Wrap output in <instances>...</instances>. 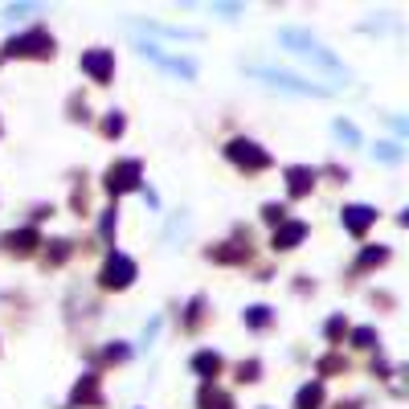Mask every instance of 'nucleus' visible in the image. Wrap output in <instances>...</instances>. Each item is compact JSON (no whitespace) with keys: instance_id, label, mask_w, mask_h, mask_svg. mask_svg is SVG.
<instances>
[{"instance_id":"f257e3e1","label":"nucleus","mask_w":409,"mask_h":409,"mask_svg":"<svg viewBox=\"0 0 409 409\" xmlns=\"http://www.w3.org/2000/svg\"><path fill=\"white\" fill-rule=\"evenodd\" d=\"M282 46H294L299 58H311V62H319L324 70H331V74H340V70H344V65L336 62L319 41H315V37H307V33H299V29H282ZM344 74H348V70H344Z\"/></svg>"},{"instance_id":"f03ea898","label":"nucleus","mask_w":409,"mask_h":409,"mask_svg":"<svg viewBox=\"0 0 409 409\" xmlns=\"http://www.w3.org/2000/svg\"><path fill=\"white\" fill-rule=\"evenodd\" d=\"M131 278H135V266H131V258H123V254H115V258L107 262V270H102V282H107V287H127Z\"/></svg>"},{"instance_id":"7ed1b4c3","label":"nucleus","mask_w":409,"mask_h":409,"mask_svg":"<svg viewBox=\"0 0 409 409\" xmlns=\"http://www.w3.org/2000/svg\"><path fill=\"white\" fill-rule=\"evenodd\" d=\"M254 74L266 82H275V86H282V90H294V95H324L319 86H311V82H303V78H291V74H275V70H254Z\"/></svg>"},{"instance_id":"20e7f679","label":"nucleus","mask_w":409,"mask_h":409,"mask_svg":"<svg viewBox=\"0 0 409 409\" xmlns=\"http://www.w3.org/2000/svg\"><path fill=\"white\" fill-rule=\"evenodd\" d=\"M229 156H233L238 164H250V168H266V164H270V156L258 152V144H245V139L229 144Z\"/></svg>"},{"instance_id":"39448f33","label":"nucleus","mask_w":409,"mask_h":409,"mask_svg":"<svg viewBox=\"0 0 409 409\" xmlns=\"http://www.w3.org/2000/svg\"><path fill=\"white\" fill-rule=\"evenodd\" d=\"M144 49V58H152V62H160L164 70H172V74H184V78H193L196 74V65L193 62H180V58H168V53H160L156 46H139Z\"/></svg>"},{"instance_id":"423d86ee","label":"nucleus","mask_w":409,"mask_h":409,"mask_svg":"<svg viewBox=\"0 0 409 409\" xmlns=\"http://www.w3.org/2000/svg\"><path fill=\"white\" fill-rule=\"evenodd\" d=\"M82 70H86V74H95L98 82H107V78H111V53H107V49L86 53V58H82Z\"/></svg>"},{"instance_id":"0eeeda50","label":"nucleus","mask_w":409,"mask_h":409,"mask_svg":"<svg viewBox=\"0 0 409 409\" xmlns=\"http://www.w3.org/2000/svg\"><path fill=\"white\" fill-rule=\"evenodd\" d=\"M135 176H139V164L135 160H127V164H119V168H111V193H119V188H131L135 184Z\"/></svg>"},{"instance_id":"6e6552de","label":"nucleus","mask_w":409,"mask_h":409,"mask_svg":"<svg viewBox=\"0 0 409 409\" xmlns=\"http://www.w3.org/2000/svg\"><path fill=\"white\" fill-rule=\"evenodd\" d=\"M368 221H373V209H368V205H348V209H344V225L352 229V233H364Z\"/></svg>"},{"instance_id":"1a4fd4ad","label":"nucleus","mask_w":409,"mask_h":409,"mask_svg":"<svg viewBox=\"0 0 409 409\" xmlns=\"http://www.w3.org/2000/svg\"><path fill=\"white\" fill-rule=\"evenodd\" d=\"M33 46L49 49L53 41H49L46 33H33V37H21V41H9V53H33Z\"/></svg>"},{"instance_id":"9d476101","label":"nucleus","mask_w":409,"mask_h":409,"mask_svg":"<svg viewBox=\"0 0 409 409\" xmlns=\"http://www.w3.org/2000/svg\"><path fill=\"white\" fill-rule=\"evenodd\" d=\"M303 233H307V229H303V225H287V229H282V233H275V245H278V250H291V245L299 242Z\"/></svg>"},{"instance_id":"9b49d317","label":"nucleus","mask_w":409,"mask_h":409,"mask_svg":"<svg viewBox=\"0 0 409 409\" xmlns=\"http://www.w3.org/2000/svg\"><path fill=\"white\" fill-rule=\"evenodd\" d=\"M287 176H291V193H307V184L315 180V176L307 172V168H291Z\"/></svg>"},{"instance_id":"f8f14e48","label":"nucleus","mask_w":409,"mask_h":409,"mask_svg":"<svg viewBox=\"0 0 409 409\" xmlns=\"http://www.w3.org/2000/svg\"><path fill=\"white\" fill-rule=\"evenodd\" d=\"M193 368H196V373H205V376H213L217 368H221V360L213 356V352H201V356L193 360Z\"/></svg>"},{"instance_id":"ddd939ff","label":"nucleus","mask_w":409,"mask_h":409,"mask_svg":"<svg viewBox=\"0 0 409 409\" xmlns=\"http://www.w3.org/2000/svg\"><path fill=\"white\" fill-rule=\"evenodd\" d=\"M319 397H324L319 385H307V389L299 393V409H315V405H319Z\"/></svg>"},{"instance_id":"4468645a","label":"nucleus","mask_w":409,"mask_h":409,"mask_svg":"<svg viewBox=\"0 0 409 409\" xmlns=\"http://www.w3.org/2000/svg\"><path fill=\"white\" fill-rule=\"evenodd\" d=\"M336 131H340L344 139H348V144H356L360 135H356V127H348V123H336Z\"/></svg>"},{"instance_id":"2eb2a0df","label":"nucleus","mask_w":409,"mask_h":409,"mask_svg":"<svg viewBox=\"0 0 409 409\" xmlns=\"http://www.w3.org/2000/svg\"><path fill=\"white\" fill-rule=\"evenodd\" d=\"M250 324H266V307H250Z\"/></svg>"},{"instance_id":"dca6fc26","label":"nucleus","mask_w":409,"mask_h":409,"mask_svg":"<svg viewBox=\"0 0 409 409\" xmlns=\"http://www.w3.org/2000/svg\"><path fill=\"white\" fill-rule=\"evenodd\" d=\"M282 213H287L282 205H266V217H270V221H282Z\"/></svg>"}]
</instances>
